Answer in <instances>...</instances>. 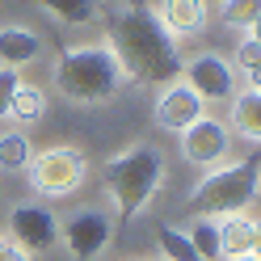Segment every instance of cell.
<instances>
[{
	"label": "cell",
	"instance_id": "cell-1",
	"mask_svg": "<svg viewBox=\"0 0 261 261\" xmlns=\"http://www.w3.org/2000/svg\"><path fill=\"white\" fill-rule=\"evenodd\" d=\"M114 55L122 59V68L130 80H160V85H173L181 80V51H177V38H169V30L156 21L152 9H118L110 21V38Z\"/></svg>",
	"mask_w": 261,
	"mask_h": 261
},
{
	"label": "cell",
	"instance_id": "cell-2",
	"mask_svg": "<svg viewBox=\"0 0 261 261\" xmlns=\"http://www.w3.org/2000/svg\"><path fill=\"white\" fill-rule=\"evenodd\" d=\"M135 80L126 76L122 59L114 55L110 42H80L68 46L55 63V89L76 106H101L110 97H118Z\"/></svg>",
	"mask_w": 261,
	"mask_h": 261
},
{
	"label": "cell",
	"instance_id": "cell-3",
	"mask_svg": "<svg viewBox=\"0 0 261 261\" xmlns=\"http://www.w3.org/2000/svg\"><path fill=\"white\" fill-rule=\"evenodd\" d=\"M101 181H106L114 211L122 219H135L165 186V156L152 143H130L101 165Z\"/></svg>",
	"mask_w": 261,
	"mask_h": 261
},
{
	"label": "cell",
	"instance_id": "cell-4",
	"mask_svg": "<svg viewBox=\"0 0 261 261\" xmlns=\"http://www.w3.org/2000/svg\"><path fill=\"white\" fill-rule=\"evenodd\" d=\"M257 190H261V160H257V156L223 160V165L206 169L202 181L194 186L190 211H194V215H202V219H215V215H244V211L257 202Z\"/></svg>",
	"mask_w": 261,
	"mask_h": 261
},
{
	"label": "cell",
	"instance_id": "cell-5",
	"mask_svg": "<svg viewBox=\"0 0 261 261\" xmlns=\"http://www.w3.org/2000/svg\"><path fill=\"white\" fill-rule=\"evenodd\" d=\"M30 190L38 194V198H72V194L89 181V156L80 148H68V143H59V148H46V152H34L30 160Z\"/></svg>",
	"mask_w": 261,
	"mask_h": 261
},
{
	"label": "cell",
	"instance_id": "cell-6",
	"mask_svg": "<svg viewBox=\"0 0 261 261\" xmlns=\"http://www.w3.org/2000/svg\"><path fill=\"white\" fill-rule=\"evenodd\" d=\"M59 240L76 261H97L114 240V219L101 206H80L59 223Z\"/></svg>",
	"mask_w": 261,
	"mask_h": 261
},
{
	"label": "cell",
	"instance_id": "cell-7",
	"mask_svg": "<svg viewBox=\"0 0 261 261\" xmlns=\"http://www.w3.org/2000/svg\"><path fill=\"white\" fill-rule=\"evenodd\" d=\"M9 240L17 244V249H25L30 257L55 249V240H59L55 211L42 206V202H17L9 211Z\"/></svg>",
	"mask_w": 261,
	"mask_h": 261
},
{
	"label": "cell",
	"instance_id": "cell-8",
	"mask_svg": "<svg viewBox=\"0 0 261 261\" xmlns=\"http://www.w3.org/2000/svg\"><path fill=\"white\" fill-rule=\"evenodd\" d=\"M181 80L202 97V101H232V97L240 93L236 89V68L232 59H223L215 51H202L181 63Z\"/></svg>",
	"mask_w": 261,
	"mask_h": 261
},
{
	"label": "cell",
	"instance_id": "cell-9",
	"mask_svg": "<svg viewBox=\"0 0 261 261\" xmlns=\"http://www.w3.org/2000/svg\"><path fill=\"white\" fill-rule=\"evenodd\" d=\"M177 139H181V156L190 165H198V169H215V165H223L232 156V130H227V122L211 118V114H202Z\"/></svg>",
	"mask_w": 261,
	"mask_h": 261
},
{
	"label": "cell",
	"instance_id": "cell-10",
	"mask_svg": "<svg viewBox=\"0 0 261 261\" xmlns=\"http://www.w3.org/2000/svg\"><path fill=\"white\" fill-rule=\"evenodd\" d=\"M206 114V101L198 93H194L186 80H173V85H165L156 93V106H152V118L160 130H173V135H181L186 126H194Z\"/></svg>",
	"mask_w": 261,
	"mask_h": 261
},
{
	"label": "cell",
	"instance_id": "cell-11",
	"mask_svg": "<svg viewBox=\"0 0 261 261\" xmlns=\"http://www.w3.org/2000/svg\"><path fill=\"white\" fill-rule=\"evenodd\" d=\"M152 13H156V21L169 30V38H198L206 30V21H211L206 0H160Z\"/></svg>",
	"mask_w": 261,
	"mask_h": 261
},
{
	"label": "cell",
	"instance_id": "cell-12",
	"mask_svg": "<svg viewBox=\"0 0 261 261\" xmlns=\"http://www.w3.org/2000/svg\"><path fill=\"white\" fill-rule=\"evenodd\" d=\"M42 55V38L25 25H0V68L21 72Z\"/></svg>",
	"mask_w": 261,
	"mask_h": 261
},
{
	"label": "cell",
	"instance_id": "cell-13",
	"mask_svg": "<svg viewBox=\"0 0 261 261\" xmlns=\"http://www.w3.org/2000/svg\"><path fill=\"white\" fill-rule=\"evenodd\" d=\"M227 130H236L240 139L261 143V93L244 89L232 97V114H227Z\"/></svg>",
	"mask_w": 261,
	"mask_h": 261
},
{
	"label": "cell",
	"instance_id": "cell-14",
	"mask_svg": "<svg viewBox=\"0 0 261 261\" xmlns=\"http://www.w3.org/2000/svg\"><path fill=\"white\" fill-rule=\"evenodd\" d=\"M30 160H34V143L21 126L0 130V173H25Z\"/></svg>",
	"mask_w": 261,
	"mask_h": 261
},
{
	"label": "cell",
	"instance_id": "cell-15",
	"mask_svg": "<svg viewBox=\"0 0 261 261\" xmlns=\"http://www.w3.org/2000/svg\"><path fill=\"white\" fill-rule=\"evenodd\" d=\"M38 9H46L59 25H93L97 17H101V5L97 0H34Z\"/></svg>",
	"mask_w": 261,
	"mask_h": 261
},
{
	"label": "cell",
	"instance_id": "cell-16",
	"mask_svg": "<svg viewBox=\"0 0 261 261\" xmlns=\"http://www.w3.org/2000/svg\"><path fill=\"white\" fill-rule=\"evenodd\" d=\"M219 249L223 257H240L253 249V219L249 215H223L219 219Z\"/></svg>",
	"mask_w": 261,
	"mask_h": 261
},
{
	"label": "cell",
	"instance_id": "cell-17",
	"mask_svg": "<svg viewBox=\"0 0 261 261\" xmlns=\"http://www.w3.org/2000/svg\"><path fill=\"white\" fill-rule=\"evenodd\" d=\"M42 114H46V89H38V85H21L17 93H13L9 118L17 122V126H34Z\"/></svg>",
	"mask_w": 261,
	"mask_h": 261
},
{
	"label": "cell",
	"instance_id": "cell-18",
	"mask_svg": "<svg viewBox=\"0 0 261 261\" xmlns=\"http://www.w3.org/2000/svg\"><path fill=\"white\" fill-rule=\"evenodd\" d=\"M156 244H160V261H202V253L190 244V236L173 223L156 227Z\"/></svg>",
	"mask_w": 261,
	"mask_h": 261
},
{
	"label": "cell",
	"instance_id": "cell-19",
	"mask_svg": "<svg viewBox=\"0 0 261 261\" xmlns=\"http://www.w3.org/2000/svg\"><path fill=\"white\" fill-rule=\"evenodd\" d=\"M190 244L202 253V261H223V249H219V219H194V227H190Z\"/></svg>",
	"mask_w": 261,
	"mask_h": 261
},
{
	"label": "cell",
	"instance_id": "cell-20",
	"mask_svg": "<svg viewBox=\"0 0 261 261\" xmlns=\"http://www.w3.org/2000/svg\"><path fill=\"white\" fill-rule=\"evenodd\" d=\"M223 9V25H232V30H249L257 21V13H261V0H227Z\"/></svg>",
	"mask_w": 261,
	"mask_h": 261
},
{
	"label": "cell",
	"instance_id": "cell-21",
	"mask_svg": "<svg viewBox=\"0 0 261 261\" xmlns=\"http://www.w3.org/2000/svg\"><path fill=\"white\" fill-rule=\"evenodd\" d=\"M232 68H240V72H249V68H261V42H253L249 34H244V38L236 42V55H232Z\"/></svg>",
	"mask_w": 261,
	"mask_h": 261
},
{
	"label": "cell",
	"instance_id": "cell-22",
	"mask_svg": "<svg viewBox=\"0 0 261 261\" xmlns=\"http://www.w3.org/2000/svg\"><path fill=\"white\" fill-rule=\"evenodd\" d=\"M21 89V72H13V68H0V118H9V101H13V93Z\"/></svg>",
	"mask_w": 261,
	"mask_h": 261
},
{
	"label": "cell",
	"instance_id": "cell-23",
	"mask_svg": "<svg viewBox=\"0 0 261 261\" xmlns=\"http://www.w3.org/2000/svg\"><path fill=\"white\" fill-rule=\"evenodd\" d=\"M0 261H30V253L25 249H17L9 236H0Z\"/></svg>",
	"mask_w": 261,
	"mask_h": 261
},
{
	"label": "cell",
	"instance_id": "cell-24",
	"mask_svg": "<svg viewBox=\"0 0 261 261\" xmlns=\"http://www.w3.org/2000/svg\"><path fill=\"white\" fill-rule=\"evenodd\" d=\"M244 85H249L253 93H261V68H249V72H244Z\"/></svg>",
	"mask_w": 261,
	"mask_h": 261
},
{
	"label": "cell",
	"instance_id": "cell-25",
	"mask_svg": "<svg viewBox=\"0 0 261 261\" xmlns=\"http://www.w3.org/2000/svg\"><path fill=\"white\" fill-rule=\"evenodd\" d=\"M257 261H261V219H253V249H249Z\"/></svg>",
	"mask_w": 261,
	"mask_h": 261
},
{
	"label": "cell",
	"instance_id": "cell-26",
	"mask_svg": "<svg viewBox=\"0 0 261 261\" xmlns=\"http://www.w3.org/2000/svg\"><path fill=\"white\" fill-rule=\"evenodd\" d=\"M244 34H249V38H253V42H261V13H257V21H253V25H249V30H244Z\"/></svg>",
	"mask_w": 261,
	"mask_h": 261
},
{
	"label": "cell",
	"instance_id": "cell-27",
	"mask_svg": "<svg viewBox=\"0 0 261 261\" xmlns=\"http://www.w3.org/2000/svg\"><path fill=\"white\" fill-rule=\"evenodd\" d=\"M223 261H257L253 253H240V257H223Z\"/></svg>",
	"mask_w": 261,
	"mask_h": 261
},
{
	"label": "cell",
	"instance_id": "cell-28",
	"mask_svg": "<svg viewBox=\"0 0 261 261\" xmlns=\"http://www.w3.org/2000/svg\"><path fill=\"white\" fill-rule=\"evenodd\" d=\"M206 5H215V9H219V5H227V0H206Z\"/></svg>",
	"mask_w": 261,
	"mask_h": 261
}]
</instances>
